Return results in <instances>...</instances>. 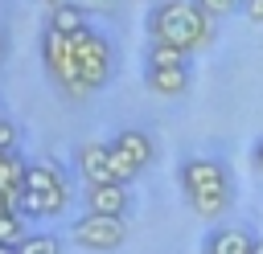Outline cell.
<instances>
[{
	"mask_svg": "<svg viewBox=\"0 0 263 254\" xmlns=\"http://www.w3.org/2000/svg\"><path fill=\"white\" fill-rule=\"evenodd\" d=\"M86 209L95 213H115V217H127L132 209V193L123 180H107V184H86Z\"/></svg>",
	"mask_w": 263,
	"mask_h": 254,
	"instance_id": "30bf717a",
	"label": "cell"
},
{
	"mask_svg": "<svg viewBox=\"0 0 263 254\" xmlns=\"http://www.w3.org/2000/svg\"><path fill=\"white\" fill-rule=\"evenodd\" d=\"M45 25L58 29V33H66V37H74V33L86 29V12H82L74 0H66V4H53V8L45 12Z\"/></svg>",
	"mask_w": 263,
	"mask_h": 254,
	"instance_id": "7c38bea8",
	"label": "cell"
},
{
	"mask_svg": "<svg viewBox=\"0 0 263 254\" xmlns=\"http://www.w3.org/2000/svg\"><path fill=\"white\" fill-rule=\"evenodd\" d=\"M74 49H78V70H82V82L90 86V94L103 90L111 82V74H115V45H111V37L86 25L82 33H74Z\"/></svg>",
	"mask_w": 263,
	"mask_h": 254,
	"instance_id": "8992f818",
	"label": "cell"
},
{
	"mask_svg": "<svg viewBox=\"0 0 263 254\" xmlns=\"http://www.w3.org/2000/svg\"><path fill=\"white\" fill-rule=\"evenodd\" d=\"M197 4H201L214 20H218V16H230L234 8H242V0H197Z\"/></svg>",
	"mask_w": 263,
	"mask_h": 254,
	"instance_id": "e0dca14e",
	"label": "cell"
},
{
	"mask_svg": "<svg viewBox=\"0 0 263 254\" xmlns=\"http://www.w3.org/2000/svg\"><path fill=\"white\" fill-rule=\"evenodd\" d=\"M123 238H127V217H115V213L86 209L70 225V242L78 250H90V254H111V250L123 246Z\"/></svg>",
	"mask_w": 263,
	"mask_h": 254,
	"instance_id": "5b68a950",
	"label": "cell"
},
{
	"mask_svg": "<svg viewBox=\"0 0 263 254\" xmlns=\"http://www.w3.org/2000/svg\"><path fill=\"white\" fill-rule=\"evenodd\" d=\"M0 147L4 152H16V127H12L8 115H0Z\"/></svg>",
	"mask_w": 263,
	"mask_h": 254,
	"instance_id": "ac0fdd59",
	"label": "cell"
},
{
	"mask_svg": "<svg viewBox=\"0 0 263 254\" xmlns=\"http://www.w3.org/2000/svg\"><path fill=\"white\" fill-rule=\"evenodd\" d=\"M21 238H25L21 209H0V242H4V246H16Z\"/></svg>",
	"mask_w": 263,
	"mask_h": 254,
	"instance_id": "2e32d148",
	"label": "cell"
},
{
	"mask_svg": "<svg viewBox=\"0 0 263 254\" xmlns=\"http://www.w3.org/2000/svg\"><path fill=\"white\" fill-rule=\"evenodd\" d=\"M152 160H156V143H152L148 131H140V127H123V131L111 139V164H115V176H119L123 184L136 180Z\"/></svg>",
	"mask_w": 263,
	"mask_h": 254,
	"instance_id": "52a82bcc",
	"label": "cell"
},
{
	"mask_svg": "<svg viewBox=\"0 0 263 254\" xmlns=\"http://www.w3.org/2000/svg\"><path fill=\"white\" fill-rule=\"evenodd\" d=\"M201 254H255V238H251V229H242V225L218 221V225H210V234L201 238Z\"/></svg>",
	"mask_w": 263,
	"mask_h": 254,
	"instance_id": "9c48e42d",
	"label": "cell"
},
{
	"mask_svg": "<svg viewBox=\"0 0 263 254\" xmlns=\"http://www.w3.org/2000/svg\"><path fill=\"white\" fill-rule=\"evenodd\" d=\"M41 70L49 74V82L66 94V98H86L90 86L82 82V70H78V49H74V37L58 33V29H41Z\"/></svg>",
	"mask_w": 263,
	"mask_h": 254,
	"instance_id": "3957f363",
	"label": "cell"
},
{
	"mask_svg": "<svg viewBox=\"0 0 263 254\" xmlns=\"http://www.w3.org/2000/svg\"><path fill=\"white\" fill-rule=\"evenodd\" d=\"M4 156H8V152H4V147H0V168H4Z\"/></svg>",
	"mask_w": 263,
	"mask_h": 254,
	"instance_id": "d4e9b609",
	"label": "cell"
},
{
	"mask_svg": "<svg viewBox=\"0 0 263 254\" xmlns=\"http://www.w3.org/2000/svg\"><path fill=\"white\" fill-rule=\"evenodd\" d=\"M144 82H148L152 94L177 98V94L189 90V66H152V70H144Z\"/></svg>",
	"mask_w": 263,
	"mask_h": 254,
	"instance_id": "8fae6325",
	"label": "cell"
},
{
	"mask_svg": "<svg viewBox=\"0 0 263 254\" xmlns=\"http://www.w3.org/2000/svg\"><path fill=\"white\" fill-rule=\"evenodd\" d=\"M41 4H45V8H53V4H66V0H41Z\"/></svg>",
	"mask_w": 263,
	"mask_h": 254,
	"instance_id": "603a6c76",
	"label": "cell"
},
{
	"mask_svg": "<svg viewBox=\"0 0 263 254\" xmlns=\"http://www.w3.org/2000/svg\"><path fill=\"white\" fill-rule=\"evenodd\" d=\"M251 164H255V172L263 176V139H255V147H251Z\"/></svg>",
	"mask_w": 263,
	"mask_h": 254,
	"instance_id": "44dd1931",
	"label": "cell"
},
{
	"mask_svg": "<svg viewBox=\"0 0 263 254\" xmlns=\"http://www.w3.org/2000/svg\"><path fill=\"white\" fill-rule=\"evenodd\" d=\"M8 53V37H4V29H0V57Z\"/></svg>",
	"mask_w": 263,
	"mask_h": 254,
	"instance_id": "7402d4cb",
	"label": "cell"
},
{
	"mask_svg": "<svg viewBox=\"0 0 263 254\" xmlns=\"http://www.w3.org/2000/svg\"><path fill=\"white\" fill-rule=\"evenodd\" d=\"M25 180H29V164H25L16 152H8V156H4V168H0V188H4V197H8L12 205L21 201Z\"/></svg>",
	"mask_w": 263,
	"mask_h": 254,
	"instance_id": "4fadbf2b",
	"label": "cell"
},
{
	"mask_svg": "<svg viewBox=\"0 0 263 254\" xmlns=\"http://www.w3.org/2000/svg\"><path fill=\"white\" fill-rule=\"evenodd\" d=\"M82 12H99V16H107V12H115L119 8V0H74Z\"/></svg>",
	"mask_w": 263,
	"mask_h": 254,
	"instance_id": "d6986e66",
	"label": "cell"
},
{
	"mask_svg": "<svg viewBox=\"0 0 263 254\" xmlns=\"http://www.w3.org/2000/svg\"><path fill=\"white\" fill-rule=\"evenodd\" d=\"M148 37L193 53L214 41V16L197 0H156L148 12Z\"/></svg>",
	"mask_w": 263,
	"mask_h": 254,
	"instance_id": "7a4b0ae2",
	"label": "cell"
},
{
	"mask_svg": "<svg viewBox=\"0 0 263 254\" xmlns=\"http://www.w3.org/2000/svg\"><path fill=\"white\" fill-rule=\"evenodd\" d=\"M185 57H189V49L168 45V41H152L148 53H144V70H152V66H185Z\"/></svg>",
	"mask_w": 263,
	"mask_h": 254,
	"instance_id": "5bb4252c",
	"label": "cell"
},
{
	"mask_svg": "<svg viewBox=\"0 0 263 254\" xmlns=\"http://www.w3.org/2000/svg\"><path fill=\"white\" fill-rule=\"evenodd\" d=\"M16 246H21V254H62V238H53V234H25Z\"/></svg>",
	"mask_w": 263,
	"mask_h": 254,
	"instance_id": "9a60e30c",
	"label": "cell"
},
{
	"mask_svg": "<svg viewBox=\"0 0 263 254\" xmlns=\"http://www.w3.org/2000/svg\"><path fill=\"white\" fill-rule=\"evenodd\" d=\"M255 254H263V238H255Z\"/></svg>",
	"mask_w": 263,
	"mask_h": 254,
	"instance_id": "cb8c5ba5",
	"label": "cell"
},
{
	"mask_svg": "<svg viewBox=\"0 0 263 254\" xmlns=\"http://www.w3.org/2000/svg\"><path fill=\"white\" fill-rule=\"evenodd\" d=\"M66 201H70V184H66L62 168L49 164V160L29 164V180H25V193H21L16 209L29 213V217H58L66 209Z\"/></svg>",
	"mask_w": 263,
	"mask_h": 254,
	"instance_id": "277c9868",
	"label": "cell"
},
{
	"mask_svg": "<svg viewBox=\"0 0 263 254\" xmlns=\"http://www.w3.org/2000/svg\"><path fill=\"white\" fill-rule=\"evenodd\" d=\"M177 180H181V193H185V201H189V209L197 217L218 221L222 213H230L234 180H230L222 160H214V156H185L181 168H177Z\"/></svg>",
	"mask_w": 263,
	"mask_h": 254,
	"instance_id": "6da1fadb",
	"label": "cell"
},
{
	"mask_svg": "<svg viewBox=\"0 0 263 254\" xmlns=\"http://www.w3.org/2000/svg\"><path fill=\"white\" fill-rule=\"evenodd\" d=\"M74 168L86 184H107V180H119L115 176V164H111V143H99V139H86L78 143L74 152Z\"/></svg>",
	"mask_w": 263,
	"mask_h": 254,
	"instance_id": "ba28073f",
	"label": "cell"
},
{
	"mask_svg": "<svg viewBox=\"0 0 263 254\" xmlns=\"http://www.w3.org/2000/svg\"><path fill=\"white\" fill-rule=\"evenodd\" d=\"M242 16L251 25H263V0H242Z\"/></svg>",
	"mask_w": 263,
	"mask_h": 254,
	"instance_id": "ffe728a7",
	"label": "cell"
}]
</instances>
